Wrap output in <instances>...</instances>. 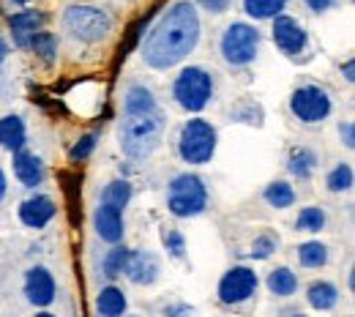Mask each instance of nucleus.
<instances>
[{"label":"nucleus","mask_w":355,"mask_h":317,"mask_svg":"<svg viewBox=\"0 0 355 317\" xmlns=\"http://www.w3.org/2000/svg\"><path fill=\"white\" fill-rule=\"evenodd\" d=\"M200 42V17L189 0L173 3L142 44V60L150 69H173Z\"/></svg>","instance_id":"1"},{"label":"nucleus","mask_w":355,"mask_h":317,"mask_svg":"<svg viewBox=\"0 0 355 317\" xmlns=\"http://www.w3.org/2000/svg\"><path fill=\"white\" fill-rule=\"evenodd\" d=\"M164 135V118L159 115V110L153 112H137V115H126L121 123V148L129 159H148Z\"/></svg>","instance_id":"2"},{"label":"nucleus","mask_w":355,"mask_h":317,"mask_svg":"<svg viewBox=\"0 0 355 317\" xmlns=\"http://www.w3.org/2000/svg\"><path fill=\"white\" fill-rule=\"evenodd\" d=\"M205 205H208V189L200 175L183 173V175L173 178L170 189H167V208L173 216L178 219L197 216L205 211Z\"/></svg>","instance_id":"3"},{"label":"nucleus","mask_w":355,"mask_h":317,"mask_svg":"<svg viewBox=\"0 0 355 317\" xmlns=\"http://www.w3.org/2000/svg\"><path fill=\"white\" fill-rule=\"evenodd\" d=\"M63 25L77 42H85V44L104 42L112 33L110 14L96 6H69L63 14Z\"/></svg>","instance_id":"4"},{"label":"nucleus","mask_w":355,"mask_h":317,"mask_svg":"<svg viewBox=\"0 0 355 317\" xmlns=\"http://www.w3.org/2000/svg\"><path fill=\"white\" fill-rule=\"evenodd\" d=\"M178 153L186 164H208L216 153V129L202 118L186 121L178 137Z\"/></svg>","instance_id":"5"},{"label":"nucleus","mask_w":355,"mask_h":317,"mask_svg":"<svg viewBox=\"0 0 355 317\" xmlns=\"http://www.w3.org/2000/svg\"><path fill=\"white\" fill-rule=\"evenodd\" d=\"M173 96L186 112H200V110L208 107V101L214 96V80L205 69L189 66L178 74L175 85H173Z\"/></svg>","instance_id":"6"},{"label":"nucleus","mask_w":355,"mask_h":317,"mask_svg":"<svg viewBox=\"0 0 355 317\" xmlns=\"http://www.w3.org/2000/svg\"><path fill=\"white\" fill-rule=\"evenodd\" d=\"M260 31L246 22H232L222 36V55L230 66H249L257 58Z\"/></svg>","instance_id":"7"},{"label":"nucleus","mask_w":355,"mask_h":317,"mask_svg":"<svg viewBox=\"0 0 355 317\" xmlns=\"http://www.w3.org/2000/svg\"><path fill=\"white\" fill-rule=\"evenodd\" d=\"M290 110L304 123H320V121H325L331 115V98L317 85H304V88H298L293 93Z\"/></svg>","instance_id":"8"},{"label":"nucleus","mask_w":355,"mask_h":317,"mask_svg":"<svg viewBox=\"0 0 355 317\" xmlns=\"http://www.w3.org/2000/svg\"><path fill=\"white\" fill-rule=\"evenodd\" d=\"M257 284H260V279L252 268L235 266V268H230L224 273L222 282H219V301L222 304H241V301L254 295Z\"/></svg>","instance_id":"9"},{"label":"nucleus","mask_w":355,"mask_h":317,"mask_svg":"<svg viewBox=\"0 0 355 317\" xmlns=\"http://www.w3.org/2000/svg\"><path fill=\"white\" fill-rule=\"evenodd\" d=\"M273 42H276V46L284 55H298L306 46V33H304V28L293 17L276 14L273 17Z\"/></svg>","instance_id":"10"},{"label":"nucleus","mask_w":355,"mask_h":317,"mask_svg":"<svg viewBox=\"0 0 355 317\" xmlns=\"http://www.w3.org/2000/svg\"><path fill=\"white\" fill-rule=\"evenodd\" d=\"M93 227H96L101 241L121 243L123 241V208L101 200L98 208H96V216H93Z\"/></svg>","instance_id":"11"},{"label":"nucleus","mask_w":355,"mask_h":317,"mask_svg":"<svg viewBox=\"0 0 355 317\" xmlns=\"http://www.w3.org/2000/svg\"><path fill=\"white\" fill-rule=\"evenodd\" d=\"M25 295L39 309H44L55 301V279L44 266H33L25 273Z\"/></svg>","instance_id":"12"},{"label":"nucleus","mask_w":355,"mask_h":317,"mask_svg":"<svg viewBox=\"0 0 355 317\" xmlns=\"http://www.w3.org/2000/svg\"><path fill=\"white\" fill-rule=\"evenodd\" d=\"M55 203L46 197V194H33L28 197L22 205H19V219L25 227H33V230H42L49 225V219L55 216Z\"/></svg>","instance_id":"13"},{"label":"nucleus","mask_w":355,"mask_h":317,"mask_svg":"<svg viewBox=\"0 0 355 317\" xmlns=\"http://www.w3.org/2000/svg\"><path fill=\"white\" fill-rule=\"evenodd\" d=\"M8 25H11V33H14L17 46L31 49L33 36H36V33L42 31V25H44V14H42V11H19V14H14V17L8 19Z\"/></svg>","instance_id":"14"},{"label":"nucleus","mask_w":355,"mask_h":317,"mask_svg":"<svg viewBox=\"0 0 355 317\" xmlns=\"http://www.w3.org/2000/svg\"><path fill=\"white\" fill-rule=\"evenodd\" d=\"M123 276H129V282L139 284V287L142 284H153L156 276H159V260H156V255H150V252H132Z\"/></svg>","instance_id":"15"},{"label":"nucleus","mask_w":355,"mask_h":317,"mask_svg":"<svg viewBox=\"0 0 355 317\" xmlns=\"http://www.w3.org/2000/svg\"><path fill=\"white\" fill-rule=\"evenodd\" d=\"M14 173L22 181V186H28V189H36V186H42V181H44V164H42V159L33 156V153H28V151H22V148L14 151Z\"/></svg>","instance_id":"16"},{"label":"nucleus","mask_w":355,"mask_h":317,"mask_svg":"<svg viewBox=\"0 0 355 317\" xmlns=\"http://www.w3.org/2000/svg\"><path fill=\"white\" fill-rule=\"evenodd\" d=\"M0 148H6L11 153L25 148V123H22L19 115L0 118Z\"/></svg>","instance_id":"17"},{"label":"nucleus","mask_w":355,"mask_h":317,"mask_svg":"<svg viewBox=\"0 0 355 317\" xmlns=\"http://www.w3.org/2000/svg\"><path fill=\"white\" fill-rule=\"evenodd\" d=\"M306 298H309V307L320 309V312H328V309L336 307L339 290L331 282H311L309 290H306Z\"/></svg>","instance_id":"18"},{"label":"nucleus","mask_w":355,"mask_h":317,"mask_svg":"<svg viewBox=\"0 0 355 317\" xmlns=\"http://www.w3.org/2000/svg\"><path fill=\"white\" fill-rule=\"evenodd\" d=\"M96 309H98V315L104 317H118L126 312V295H123V290H118V287H104L101 293H98V298H96Z\"/></svg>","instance_id":"19"},{"label":"nucleus","mask_w":355,"mask_h":317,"mask_svg":"<svg viewBox=\"0 0 355 317\" xmlns=\"http://www.w3.org/2000/svg\"><path fill=\"white\" fill-rule=\"evenodd\" d=\"M126 115H137V112H153L156 110V98L145 85H132L126 91Z\"/></svg>","instance_id":"20"},{"label":"nucleus","mask_w":355,"mask_h":317,"mask_svg":"<svg viewBox=\"0 0 355 317\" xmlns=\"http://www.w3.org/2000/svg\"><path fill=\"white\" fill-rule=\"evenodd\" d=\"M314 167H317V156L311 153L309 148H295L293 153H290V159H287V170L295 175V178H301V181H306L311 173H314Z\"/></svg>","instance_id":"21"},{"label":"nucleus","mask_w":355,"mask_h":317,"mask_svg":"<svg viewBox=\"0 0 355 317\" xmlns=\"http://www.w3.org/2000/svg\"><path fill=\"white\" fill-rule=\"evenodd\" d=\"M268 290L273 295L287 298V295H293L298 290V276L290 271V268H276V271L268 273Z\"/></svg>","instance_id":"22"},{"label":"nucleus","mask_w":355,"mask_h":317,"mask_svg":"<svg viewBox=\"0 0 355 317\" xmlns=\"http://www.w3.org/2000/svg\"><path fill=\"white\" fill-rule=\"evenodd\" d=\"M263 197L270 208H290L295 203V191L287 181H273L270 186H266Z\"/></svg>","instance_id":"23"},{"label":"nucleus","mask_w":355,"mask_h":317,"mask_svg":"<svg viewBox=\"0 0 355 317\" xmlns=\"http://www.w3.org/2000/svg\"><path fill=\"white\" fill-rule=\"evenodd\" d=\"M298 260L304 268H322L328 263V249L325 243L320 241H309V243H301L298 246Z\"/></svg>","instance_id":"24"},{"label":"nucleus","mask_w":355,"mask_h":317,"mask_svg":"<svg viewBox=\"0 0 355 317\" xmlns=\"http://www.w3.org/2000/svg\"><path fill=\"white\" fill-rule=\"evenodd\" d=\"M284 6L287 0H243V11L254 19H273L284 11Z\"/></svg>","instance_id":"25"},{"label":"nucleus","mask_w":355,"mask_h":317,"mask_svg":"<svg viewBox=\"0 0 355 317\" xmlns=\"http://www.w3.org/2000/svg\"><path fill=\"white\" fill-rule=\"evenodd\" d=\"M129 249L126 246H118L115 243V249L104 257V263H101V268H104V276L107 279H121L123 273H126V263H129Z\"/></svg>","instance_id":"26"},{"label":"nucleus","mask_w":355,"mask_h":317,"mask_svg":"<svg viewBox=\"0 0 355 317\" xmlns=\"http://www.w3.org/2000/svg\"><path fill=\"white\" fill-rule=\"evenodd\" d=\"M31 49H33L44 63H52V60L58 58V39H55L52 33H46V31H39V33L33 36V42H31Z\"/></svg>","instance_id":"27"},{"label":"nucleus","mask_w":355,"mask_h":317,"mask_svg":"<svg viewBox=\"0 0 355 317\" xmlns=\"http://www.w3.org/2000/svg\"><path fill=\"white\" fill-rule=\"evenodd\" d=\"M104 203H112V205H118V208H126L129 205V200H132V183L129 181H112L107 183V189H104V197H101Z\"/></svg>","instance_id":"28"},{"label":"nucleus","mask_w":355,"mask_h":317,"mask_svg":"<svg viewBox=\"0 0 355 317\" xmlns=\"http://www.w3.org/2000/svg\"><path fill=\"white\" fill-rule=\"evenodd\" d=\"M328 189L331 191H347L353 189V167L347 162L336 164L331 173H328Z\"/></svg>","instance_id":"29"},{"label":"nucleus","mask_w":355,"mask_h":317,"mask_svg":"<svg viewBox=\"0 0 355 317\" xmlns=\"http://www.w3.org/2000/svg\"><path fill=\"white\" fill-rule=\"evenodd\" d=\"M298 230H304V232H320L322 227H325V214H322V208H304L301 214H298V222H295Z\"/></svg>","instance_id":"30"},{"label":"nucleus","mask_w":355,"mask_h":317,"mask_svg":"<svg viewBox=\"0 0 355 317\" xmlns=\"http://www.w3.org/2000/svg\"><path fill=\"white\" fill-rule=\"evenodd\" d=\"M276 246H279V235H276V232H263V235L254 238L249 255H252L254 260H268V257L276 252Z\"/></svg>","instance_id":"31"},{"label":"nucleus","mask_w":355,"mask_h":317,"mask_svg":"<svg viewBox=\"0 0 355 317\" xmlns=\"http://www.w3.org/2000/svg\"><path fill=\"white\" fill-rule=\"evenodd\" d=\"M96 139H98V135L80 137V139L71 145V151H69V159H71V162H85L90 153H93V148H96Z\"/></svg>","instance_id":"32"},{"label":"nucleus","mask_w":355,"mask_h":317,"mask_svg":"<svg viewBox=\"0 0 355 317\" xmlns=\"http://www.w3.org/2000/svg\"><path fill=\"white\" fill-rule=\"evenodd\" d=\"M162 241H164V246H167V252H170L173 257H183L186 243H183V235H180L178 230H164V232H162Z\"/></svg>","instance_id":"33"},{"label":"nucleus","mask_w":355,"mask_h":317,"mask_svg":"<svg viewBox=\"0 0 355 317\" xmlns=\"http://www.w3.org/2000/svg\"><path fill=\"white\" fill-rule=\"evenodd\" d=\"M339 135H342V139H345V145H347V148H355V126H353V121H345V123L339 126Z\"/></svg>","instance_id":"34"},{"label":"nucleus","mask_w":355,"mask_h":317,"mask_svg":"<svg viewBox=\"0 0 355 317\" xmlns=\"http://www.w3.org/2000/svg\"><path fill=\"white\" fill-rule=\"evenodd\" d=\"M200 3H202L208 11H214V14H222L224 8L230 6V0H200Z\"/></svg>","instance_id":"35"},{"label":"nucleus","mask_w":355,"mask_h":317,"mask_svg":"<svg viewBox=\"0 0 355 317\" xmlns=\"http://www.w3.org/2000/svg\"><path fill=\"white\" fill-rule=\"evenodd\" d=\"M331 3H334V0H306V6H309L311 11H328Z\"/></svg>","instance_id":"36"},{"label":"nucleus","mask_w":355,"mask_h":317,"mask_svg":"<svg viewBox=\"0 0 355 317\" xmlns=\"http://www.w3.org/2000/svg\"><path fill=\"white\" fill-rule=\"evenodd\" d=\"M342 71H345V80H347V83H355V63L353 60H347V63L342 66Z\"/></svg>","instance_id":"37"},{"label":"nucleus","mask_w":355,"mask_h":317,"mask_svg":"<svg viewBox=\"0 0 355 317\" xmlns=\"http://www.w3.org/2000/svg\"><path fill=\"white\" fill-rule=\"evenodd\" d=\"M6 55H8V46H6V42H3V39H0V63H3V60H6Z\"/></svg>","instance_id":"38"},{"label":"nucleus","mask_w":355,"mask_h":317,"mask_svg":"<svg viewBox=\"0 0 355 317\" xmlns=\"http://www.w3.org/2000/svg\"><path fill=\"white\" fill-rule=\"evenodd\" d=\"M6 197V175H3V170H0V200Z\"/></svg>","instance_id":"39"},{"label":"nucleus","mask_w":355,"mask_h":317,"mask_svg":"<svg viewBox=\"0 0 355 317\" xmlns=\"http://www.w3.org/2000/svg\"><path fill=\"white\" fill-rule=\"evenodd\" d=\"M17 3H25V0H17Z\"/></svg>","instance_id":"40"}]
</instances>
